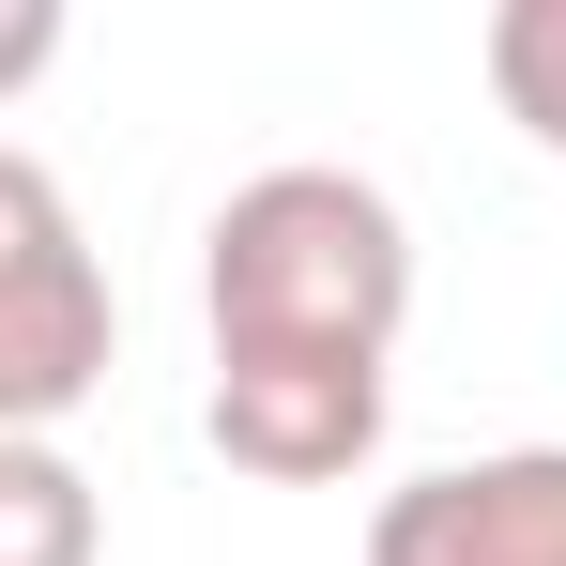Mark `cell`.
<instances>
[{
	"mask_svg": "<svg viewBox=\"0 0 566 566\" xmlns=\"http://www.w3.org/2000/svg\"><path fill=\"white\" fill-rule=\"evenodd\" d=\"M199 322H214V368H398L413 214L322 154L245 169L199 230Z\"/></svg>",
	"mask_w": 566,
	"mask_h": 566,
	"instance_id": "1",
	"label": "cell"
},
{
	"mask_svg": "<svg viewBox=\"0 0 566 566\" xmlns=\"http://www.w3.org/2000/svg\"><path fill=\"white\" fill-rule=\"evenodd\" d=\"M123 368V291L46 154L0 138V444H62V413H93Z\"/></svg>",
	"mask_w": 566,
	"mask_h": 566,
	"instance_id": "2",
	"label": "cell"
},
{
	"mask_svg": "<svg viewBox=\"0 0 566 566\" xmlns=\"http://www.w3.org/2000/svg\"><path fill=\"white\" fill-rule=\"evenodd\" d=\"M368 566H566V444H490V460L398 474L368 505Z\"/></svg>",
	"mask_w": 566,
	"mask_h": 566,
	"instance_id": "3",
	"label": "cell"
},
{
	"mask_svg": "<svg viewBox=\"0 0 566 566\" xmlns=\"http://www.w3.org/2000/svg\"><path fill=\"white\" fill-rule=\"evenodd\" d=\"M199 429L261 490H337L382 460V368H214Z\"/></svg>",
	"mask_w": 566,
	"mask_h": 566,
	"instance_id": "4",
	"label": "cell"
},
{
	"mask_svg": "<svg viewBox=\"0 0 566 566\" xmlns=\"http://www.w3.org/2000/svg\"><path fill=\"white\" fill-rule=\"evenodd\" d=\"M0 566H107V490L62 444H0Z\"/></svg>",
	"mask_w": 566,
	"mask_h": 566,
	"instance_id": "5",
	"label": "cell"
},
{
	"mask_svg": "<svg viewBox=\"0 0 566 566\" xmlns=\"http://www.w3.org/2000/svg\"><path fill=\"white\" fill-rule=\"evenodd\" d=\"M474 62H490V107H505V123L566 169V0H490Z\"/></svg>",
	"mask_w": 566,
	"mask_h": 566,
	"instance_id": "6",
	"label": "cell"
},
{
	"mask_svg": "<svg viewBox=\"0 0 566 566\" xmlns=\"http://www.w3.org/2000/svg\"><path fill=\"white\" fill-rule=\"evenodd\" d=\"M46 62H62V0H0V107L31 93Z\"/></svg>",
	"mask_w": 566,
	"mask_h": 566,
	"instance_id": "7",
	"label": "cell"
}]
</instances>
